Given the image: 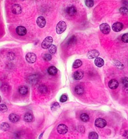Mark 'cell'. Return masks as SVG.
Returning <instances> with one entry per match:
<instances>
[{
  "mask_svg": "<svg viewBox=\"0 0 128 139\" xmlns=\"http://www.w3.org/2000/svg\"><path fill=\"white\" fill-rule=\"evenodd\" d=\"M28 91H29L28 88L26 87V86H21V87H20L19 88V93L21 95H25L28 93Z\"/></svg>",
  "mask_w": 128,
  "mask_h": 139,
  "instance_id": "obj_20",
  "label": "cell"
},
{
  "mask_svg": "<svg viewBox=\"0 0 128 139\" xmlns=\"http://www.w3.org/2000/svg\"><path fill=\"white\" fill-rule=\"evenodd\" d=\"M1 129L3 131H7L10 129V125L7 123H3L1 125Z\"/></svg>",
  "mask_w": 128,
  "mask_h": 139,
  "instance_id": "obj_28",
  "label": "cell"
},
{
  "mask_svg": "<svg viewBox=\"0 0 128 139\" xmlns=\"http://www.w3.org/2000/svg\"><path fill=\"white\" fill-rule=\"evenodd\" d=\"M33 116L32 114L30 113H26L24 115V121L26 122H27V123H30V122H31L33 121Z\"/></svg>",
  "mask_w": 128,
  "mask_h": 139,
  "instance_id": "obj_19",
  "label": "cell"
},
{
  "mask_svg": "<svg viewBox=\"0 0 128 139\" xmlns=\"http://www.w3.org/2000/svg\"><path fill=\"white\" fill-rule=\"evenodd\" d=\"M114 65L119 69H123L124 67V65L120 62H119L118 61H116L114 62Z\"/></svg>",
  "mask_w": 128,
  "mask_h": 139,
  "instance_id": "obj_30",
  "label": "cell"
},
{
  "mask_svg": "<svg viewBox=\"0 0 128 139\" xmlns=\"http://www.w3.org/2000/svg\"><path fill=\"white\" fill-rule=\"evenodd\" d=\"M85 5L88 7H92L94 5V1L92 0H87L85 1Z\"/></svg>",
  "mask_w": 128,
  "mask_h": 139,
  "instance_id": "obj_31",
  "label": "cell"
},
{
  "mask_svg": "<svg viewBox=\"0 0 128 139\" xmlns=\"http://www.w3.org/2000/svg\"><path fill=\"white\" fill-rule=\"evenodd\" d=\"M16 32L18 35L23 36L25 35L27 33V30L25 27L22 26H19L16 27Z\"/></svg>",
  "mask_w": 128,
  "mask_h": 139,
  "instance_id": "obj_8",
  "label": "cell"
},
{
  "mask_svg": "<svg viewBox=\"0 0 128 139\" xmlns=\"http://www.w3.org/2000/svg\"><path fill=\"white\" fill-rule=\"evenodd\" d=\"M43 59L45 60L46 61H51V59H52V57H51V54H45V55H44Z\"/></svg>",
  "mask_w": 128,
  "mask_h": 139,
  "instance_id": "obj_35",
  "label": "cell"
},
{
  "mask_svg": "<svg viewBox=\"0 0 128 139\" xmlns=\"http://www.w3.org/2000/svg\"><path fill=\"white\" fill-rule=\"evenodd\" d=\"M12 13L14 14H19L22 12V9L20 5L18 4H15L13 5L12 8Z\"/></svg>",
  "mask_w": 128,
  "mask_h": 139,
  "instance_id": "obj_10",
  "label": "cell"
},
{
  "mask_svg": "<svg viewBox=\"0 0 128 139\" xmlns=\"http://www.w3.org/2000/svg\"><path fill=\"white\" fill-rule=\"evenodd\" d=\"M99 52L97 50H92L89 52L87 54V57L90 59H94V58H98L99 55Z\"/></svg>",
  "mask_w": 128,
  "mask_h": 139,
  "instance_id": "obj_7",
  "label": "cell"
},
{
  "mask_svg": "<svg viewBox=\"0 0 128 139\" xmlns=\"http://www.w3.org/2000/svg\"><path fill=\"white\" fill-rule=\"evenodd\" d=\"M119 86V83L116 80H111L108 83V87L111 89H116Z\"/></svg>",
  "mask_w": 128,
  "mask_h": 139,
  "instance_id": "obj_12",
  "label": "cell"
},
{
  "mask_svg": "<svg viewBox=\"0 0 128 139\" xmlns=\"http://www.w3.org/2000/svg\"><path fill=\"white\" fill-rule=\"evenodd\" d=\"M1 96H0V102H1Z\"/></svg>",
  "mask_w": 128,
  "mask_h": 139,
  "instance_id": "obj_41",
  "label": "cell"
},
{
  "mask_svg": "<svg viewBox=\"0 0 128 139\" xmlns=\"http://www.w3.org/2000/svg\"><path fill=\"white\" fill-rule=\"evenodd\" d=\"M95 64L96 66L99 67H102L104 65V61L101 58H97L95 60Z\"/></svg>",
  "mask_w": 128,
  "mask_h": 139,
  "instance_id": "obj_18",
  "label": "cell"
},
{
  "mask_svg": "<svg viewBox=\"0 0 128 139\" xmlns=\"http://www.w3.org/2000/svg\"><path fill=\"white\" fill-rule=\"evenodd\" d=\"M95 125H96V127L100 128H103L106 126L107 122L104 119L99 118L95 120Z\"/></svg>",
  "mask_w": 128,
  "mask_h": 139,
  "instance_id": "obj_3",
  "label": "cell"
},
{
  "mask_svg": "<svg viewBox=\"0 0 128 139\" xmlns=\"http://www.w3.org/2000/svg\"><path fill=\"white\" fill-rule=\"evenodd\" d=\"M42 135H43V133H42V134L41 135L40 137V138H39V139H41V137H42Z\"/></svg>",
  "mask_w": 128,
  "mask_h": 139,
  "instance_id": "obj_40",
  "label": "cell"
},
{
  "mask_svg": "<svg viewBox=\"0 0 128 139\" xmlns=\"http://www.w3.org/2000/svg\"><path fill=\"white\" fill-rule=\"evenodd\" d=\"M76 41H77L76 37L75 36H71L69 39H68V40L67 41V44L68 46L72 45L75 43L76 42Z\"/></svg>",
  "mask_w": 128,
  "mask_h": 139,
  "instance_id": "obj_22",
  "label": "cell"
},
{
  "mask_svg": "<svg viewBox=\"0 0 128 139\" xmlns=\"http://www.w3.org/2000/svg\"><path fill=\"white\" fill-rule=\"evenodd\" d=\"M38 90H39V91H40V93H41L42 94L47 93V91H48L47 87H46V86H43V85L41 86L40 87H39Z\"/></svg>",
  "mask_w": 128,
  "mask_h": 139,
  "instance_id": "obj_27",
  "label": "cell"
},
{
  "mask_svg": "<svg viewBox=\"0 0 128 139\" xmlns=\"http://www.w3.org/2000/svg\"><path fill=\"white\" fill-rule=\"evenodd\" d=\"M122 41L124 43H128V33H125L122 36Z\"/></svg>",
  "mask_w": 128,
  "mask_h": 139,
  "instance_id": "obj_32",
  "label": "cell"
},
{
  "mask_svg": "<svg viewBox=\"0 0 128 139\" xmlns=\"http://www.w3.org/2000/svg\"><path fill=\"white\" fill-rule=\"evenodd\" d=\"M36 59L37 57L36 54L33 53H29L26 55V59L29 63H34L36 61Z\"/></svg>",
  "mask_w": 128,
  "mask_h": 139,
  "instance_id": "obj_5",
  "label": "cell"
},
{
  "mask_svg": "<svg viewBox=\"0 0 128 139\" xmlns=\"http://www.w3.org/2000/svg\"><path fill=\"white\" fill-rule=\"evenodd\" d=\"M39 78L37 75H31L28 78V82L30 84H36L37 82L38 81Z\"/></svg>",
  "mask_w": 128,
  "mask_h": 139,
  "instance_id": "obj_13",
  "label": "cell"
},
{
  "mask_svg": "<svg viewBox=\"0 0 128 139\" xmlns=\"http://www.w3.org/2000/svg\"><path fill=\"white\" fill-rule=\"evenodd\" d=\"M7 111V107L5 104L0 105V111L2 112H5Z\"/></svg>",
  "mask_w": 128,
  "mask_h": 139,
  "instance_id": "obj_34",
  "label": "cell"
},
{
  "mask_svg": "<svg viewBox=\"0 0 128 139\" xmlns=\"http://www.w3.org/2000/svg\"><path fill=\"white\" fill-rule=\"evenodd\" d=\"M9 119L11 122H13V123H16L18 121H19L20 117L19 116L17 115L16 114H10V116H9Z\"/></svg>",
  "mask_w": 128,
  "mask_h": 139,
  "instance_id": "obj_15",
  "label": "cell"
},
{
  "mask_svg": "<svg viewBox=\"0 0 128 139\" xmlns=\"http://www.w3.org/2000/svg\"><path fill=\"white\" fill-rule=\"evenodd\" d=\"M48 74L52 76H54V75H56L57 72V69L55 66H51L49 67L48 69Z\"/></svg>",
  "mask_w": 128,
  "mask_h": 139,
  "instance_id": "obj_21",
  "label": "cell"
},
{
  "mask_svg": "<svg viewBox=\"0 0 128 139\" xmlns=\"http://www.w3.org/2000/svg\"><path fill=\"white\" fill-rule=\"evenodd\" d=\"M81 119L84 122H87L89 120V117L87 113H82L80 116Z\"/></svg>",
  "mask_w": 128,
  "mask_h": 139,
  "instance_id": "obj_23",
  "label": "cell"
},
{
  "mask_svg": "<svg viewBox=\"0 0 128 139\" xmlns=\"http://www.w3.org/2000/svg\"><path fill=\"white\" fill-rule=\"evenodd\" d=\"M48 49H49V52H50V53L54 54L56 52L57 48H56V46H55V45L51 44V46L49 48H48Z\"/></svg>",
  "mask_w": 128,
  "mask_h": 139,
  "instance_id": "obj_26",
  "label": "cell"
},
{
  "mask_svg": "<svg viewBox=\"0 0 128 139\" xmlns=\"http://www.w3.org/2000/svg\"><path fill=\"white\" fill-rule=\"evenodd\" d=\"M57 131L60 134H65L68 131V128L66 125L61 124L57 126Z\"/></svg>",
  "mask_w": 128,
  "mask_h": 139,
  "instance_id": "obj_6",
  "label": "cell"
},
{
  "mask_svg": "<svg viewBox=\"0 0 128 139\" xmlns=\"http://www.w3.org/2000/svg\"><path fill=\"white\" fill-rule=\"evenodd\" d=\"M99 135L96 132L92 131L89 134V139H98Z\"/></svg>",
  "mask_w": 128,
  "mask_h": 139,
  "instance_id": "obj_25",
  "label": "cell"
},
{
  "mask_svg": "<svg viewBox=\"0 0 128 139\" xmlns=\"http://www.w3.org/2000/svg\"><path fill=\"white\" fill-rule=\"evenodd\" d=\"M123 24L122 22H117L112 25V30L115 32H119L123 29Z\"/></svg>",
  "mask_w": 128,
  "mask_h": 139,
  "instance_id": "obj_11",
  "label": "cell"
},
{
  "mask_svg": "<svg viewBox=\"0 0 128 139\" xmlns=\"http://www.w3.org/2000/svg\"><path fill=\"white\" fill-rule=\"evenodd\" d=\"M82 65V62L81 60H76L74 62L73 64V68L75 69H77L78 67H81Z\"/></svg>",
  "mask_w": 128,
  "mask_h": 139,
  "instance_id": "obj_24",
  "label": "cell"
},
{
  "mask_svg": "<svg viewBox=\"0 0 128 139\" xmlns=\"http://www.w3.org/2000/svg\"><path fill=\"white\" fill-rule=\"evenodd\" d=\"M8 58L10 60H13L15 58L14 54L12 52H10L8 54Z\"/></svg>",
  "mask_w": 128,
  "mask_h": 139,
  "instance_id": "obj_38",
  "label": "cell"
},
{
  "mask_svg": "<svg viewBox=\"0 0 128 139\" xmlns=\"http://www.w3.org/2000/svg\"><path fill=\"white\" fill-rule=\"evenodd\" d=\"M100 30L104 34H108L111 31V27L108 24L106 23H103L100 26Z\"/></svg>",
  "mask_w": 128,
  "mask_h": 139,
  "instance_id": "obj_4",
  "label": "cell"
},
{
  "mask_svg": "<svg viewBox=\"0 0 128 139\" xmlns=\"http://www.w3.org/2000/svg\"><path fill=\"white\" fill-rule=\"evenodd\" d=\"M53 41V39L52 37L51 36L47 37L42 43V47L44 49L49 48L51 46V44H52Z\"/></svg>",
  "mask_w": 128,
  "mask_h": 139,
  "instance_id": "obj_2",
  "label": "cell"
},
{
  "mask_svg": "<svg viewBox=\"0 0 128 139\" xmlns=\"http://www.w3.org/2000/svg\"><path fill=\"white\" fill-rule=\"evenodd\" d=\"M122 82L124 87L128 88V77H124L122 79Z\"/></svg>",
  "mask_w": 128,
  "mask_h": 139,
  "instance_id": "obj_33",
  "label": "cell"
},
{
  "mask_svg": "<svg viewBox=\"0 0 128 139\" xmlns=\"http://www.w3.org/2000/svg\"><path fill=\"white\" fill-rule=\"evenodd\" d=\"M60 106H59V104L57 102H55L54 104H53L51 106V110H57L58 108Z\"/></svg>",
  "mask_w": 128,
  "mask_h": 139,
  "instance_id": "obj_37",
  "label": "cell"
},
{
  "mask_svg": "<svg viewBox=\"0 0 128 139\" xmlns=\"http://www.w3.org/2000/svg\"><path fill=\"white\" fill-rule=\"evenodd\" d=\"M66 12L68 15L72 16L76 14V13H77V9H76V7L74 6H71L68 7L66 9Z\"/></svg>",
  "mask_w": 128,
  "mask_h": 139,
  "instance_id": "obj_16",
  "label": "cell"
},
{
  "mask_svg": "<svg viewBox=\"0 0 128 139\" xmlns=\"http://www.w3.org/2000/svg\"><path fill=\"white\" fill-rule=\"evenodd\" d=\"M37 24L40 28H43L45 26L46 24V20L43 16H40L37 18L36 20Z\"/></svg>",
  "mask_w": 128,
  "mask_h": 139,
  "instance_id": "obj_9",
  "label": "cell"
},
{
  "mask_svg": "<svg viewBox=\"0 0 128 139\" xmlns=\"http://www.w3.org/2000/svg\"><path fill=\"white\" fill-rule=\"evenodd\" d=\"M83 75H84V73H83L82 71L78 70L76 71V72L74 73L73 77L76 80H80L83 78Z\"/></svg>",
  "mask_w": 128,
  "mask_h": 139,
  "instance_id": "obj_14",
  "label": "cell"
},
{
  "mask_svg": "<svg viewBox=\"0 0 128 139\" xmlns=\"http://www.w3.org/2000/svg\"><path fill=\"white\" fill-rule=\"evenodd\" d=\"M67 100V96L65 95H62L60 97V101H61V102H66V101Z\"/></svg>",
  "mask_w": 128,
  "mask_h": 139,
  "instance_id": "obj_36",
  "label": "cell"
},
{
  "mask_svg": "<svg viewBox=\"0 0 128 139\" xmlns=\"http://www.w3.org/2000/svg\"><path fill=\"white\" fill-rule=\"evenodd\" d=\"M123 136L125 137L126 138L128 139V130L125 131V132L124 133V134H123Z\"/></svg>",
  "mask_w": 128,
  "mask_h": 139,
  "instance_id": "obj_39",
  "label": "cell"
},
{
  "mask_svg": "<svg viewBox=\"0 0 128 139\" xmlns=\"http://www.w3.org/2000/svg\"><path fill=\"white\" fill-rule=\"evenodd\" d=\"M119 12L122 14L126 15L128 14V9L125 7H121V8L119 9Z\"/></svg>",
  "mask_w": 128,
  "mask_h": 139,
  "instance_id": "obj_29",
  "label": "cell"
},
{
  "mask_svg": "<svg viewBox=\"0 0 128 139\" xmlns=\"http://www.w3.org/2000/svg\"><path fill=\"white\" fill-rule=\"evenodd\" d=\"M75 93L77 94V95H82L84 92V88L81 86H77L75 88Z\"/></svg>",
  "mask_w": 128,
  "mask_h": 139,
  "instance_id": "obj_17",
  "label": "cell"
},
{
  "mask_svg": "<svg viewBox=\"0 0 128 139\" xmlns=\"http://www.w3.org/2000/svg\"><path fill=\"white\" fill-rule=\"evenodd\" d=\"M66 24L64 21H60L57 23L56 27V31L57 34H61L66 30Z\"/></svg>",
  "mask_w": 128,
  "mask_h": 139,
  "instance_id": "obj_1",
  "label": "cell"
}]
</instances>
